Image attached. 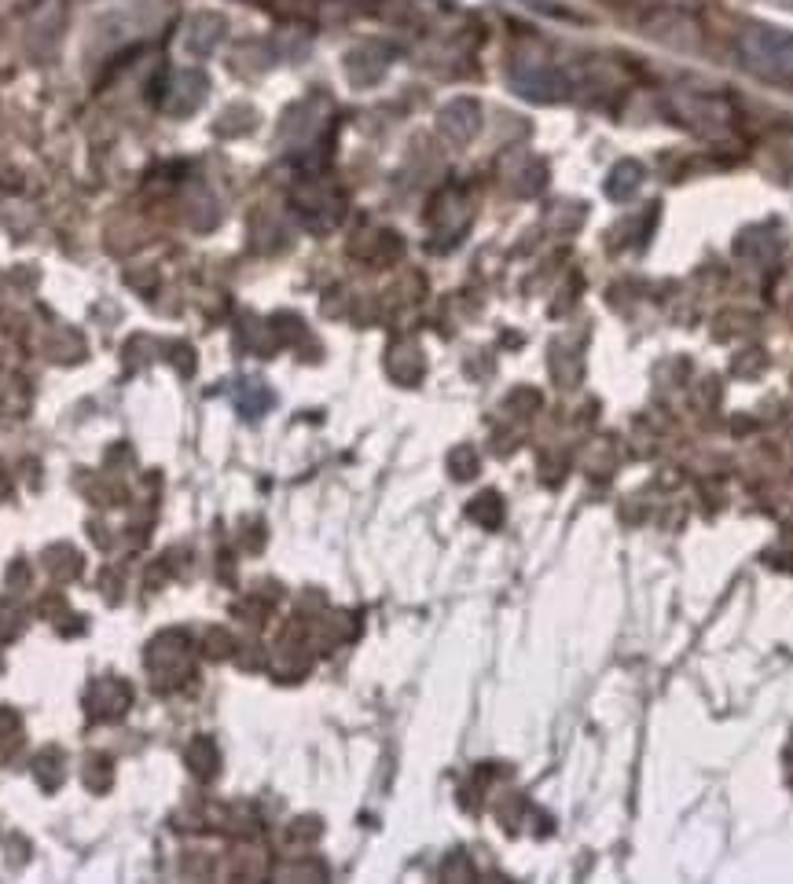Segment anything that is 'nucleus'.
<instances>
[{
  "mask_svg": "<svg viewBox=\"0 0 793 884\" xmlns=\"http://www.w3.org/2000/svg\"><path fill=\"white\" fill-rule=\"evenodd\" d=\"M742 55L756 74L793 78V33L783 30H750L742 38Z\"/></svg>",
  "mask_w": 793,
  "mask_h": 884,
  "instance_id": "nucleus-1",
  "label": "nucleus"
},
{
  "mask_svg": "<svg viewBox=\"0 0 793 884\" xmlns=\"http://www.w3.org/2000/svg\"><path fill=\"white\" fill-rule=\"evenodd\" d=\"M441 129H445L452 140H466L477 129V107L466 100H456L452 107H445V114H441Z\"/></svg>",
  "mask_w": 793,
  "mask_h": 884,
  "instance_id": "nucleus-3",
  "label": "nucleus"
},
{
  "mask_svg": "<svg viewBox=\"0 0 793 884\" xmlns=\"http://www.w3.org/2000/svg\"><path fill=\"white\" fill-rule=\"evenodd\" d=\"M518 4L536 8V11H547V16H558V11H563V8L555 4V0H518Z\"/></svg>",
  "mask_w": 793,
  "mask_h": 884,
  "instance_id": "nucleus-6",
  "label": "nucleus"
},
{
  "mask_svg": "<svg viewBox=\"0 0 793 884\" xmlns=\"http://www.w3.org/2000/svg\"><path fill=\"white\" fill-rule=\"evenodd\" d=\"M220 27H225V22H220L217 16H195L192 30H188V44L195 52H209L220 41Z\"/></svg>",
  "mask_w": 793,
  "mask_h": 884,
  "instance_id": "nucleus-5",
  "label": "nucleus"
},
{
  "mask_svg": "<svg viewBox=\"0 0 793 884\" xmlns=\"http://www.w3.org/2000/svg\"><path fill=\"white\" fill-rule=\"evenodd\" d=\"M515 89L522 92L526 100H536V103H552V100H563L566 96V78L558 74L552 63H518L515 66Z\"/></svg>",
  "mask_w": 793,
  "mask_h": 884,
  "instance_id": "nucleus-2",
  "label": "nucleus"
},
{
  "mask_svg": "<svg viewBox=\"0 0 793 884\" xmlns=\"http://www.w3.org/2000/svg\"><path fill=\"white\" fill-rule=\"evenodd\" d=\"M639 184H643V166H639V162H621V166L614 169L610 184H606V192L614 198H632Z\"/></svg>",
  "mask_w": 793,
  "mask_h": 884,
  "instance_id": "nucleus-4",
  "label": "nucleus"
}]
</instances>
